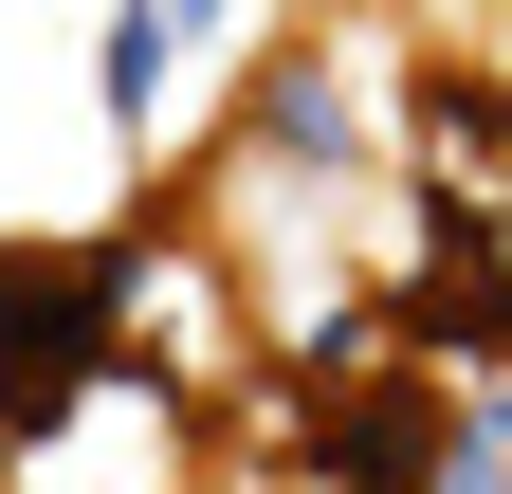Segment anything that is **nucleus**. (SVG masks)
<instances>
[{"label":"nucleus","mask_w":512,"mask_h":494,"mask_svg":"<svg viewBox=\"0 0 512 494\" xmlns=\"http://www.w3.org/2000/svg\"><path fill=\"white\" fill-rule=\"evenodd\" d=\"M110 312H128V275L110 257H0V421H55L110 366Z\"/></svg>","instance_id":"nucleus-1"}]
</instances>
